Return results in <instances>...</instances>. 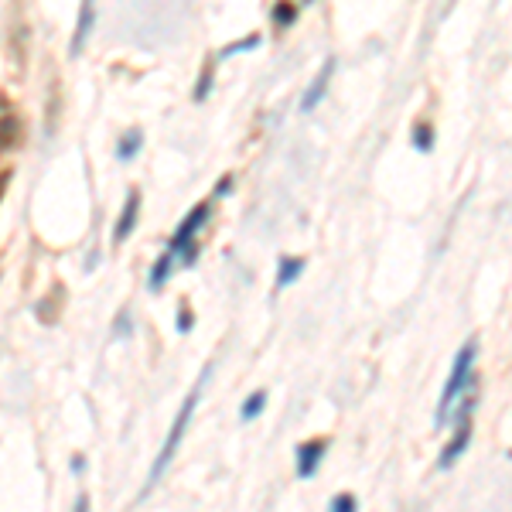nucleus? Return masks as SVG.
<instances>
[{"mask_svg": "<svg viewBox=\"0 0 512 512\" xmlns=\"http://www.w3.org/2000/svg\"><path fill=\"white\" fill-rule=\"evenodd\" d=\"M209 373H212V369H205V373L198 376V383L192 386V393H188V396H185V403H181V410H178L175 424H171V434L164 437V448H161L158 461H154V468H151V482H147L144 495L154 489V482H158V478L164 475V468L171 465V458H175V451H178L181 437H185V431H188V420H192V414H195V403L202 400V390H205V383H209Z\"/></svg>", "mask_w": 512, "mask_h": 512, "instance_id": "1", "label": "nucleus"}, {"mask_svg": "<svg viewBox=\"0 0 512 512\" xmlns=\"http://www.w3.org/2000/svg\"><path fill=\"white\" fill-rule=\"evenodd\" d=\"M475 355H478V345H475V338L472 342H465L461 345V352L454 355V366H451V373H448V383H444V390H441V403H437V427L444 424V417L451 414V407H454V400H458V393L468 386V379H472V366H475Z\"/></svg>", "mask_w": 512, "mask_h": 512, "instance_id": "2", "label": "nucleus"}, {"mask_svg": "<svg viewBox=\"0 0 512 512\" xmlns=\"http://www.w3.org/2000/svg\"><path fill=\"white\" fill-rule=\"evenodd\" d=\"M209 216H212L209 202H202V205H195V209L188 212V219L175 229V239H171L168 253L181 256V260H185V267H192V263L198 260V229L209 222Z\"/></svg>", "mask_w": 512, "mask_h": 512, "instance_id": "3", "label": "nucleus"}, {"mask_svg": "<svg viewBox=\"0 0 512 512\" xmlns=\"http://www.w3.org/2000/svg\"><path fill=\"white\" fill-rule=\"evenodd\" d=\"M472 410H475V390H468L465 393V407H461V414H458V427H454L451 444L441 451V461H437L441 468H451L454 461H458L461 454L468 451V444H472Z\"/></svg>", "mask_w": 512, "mask_h": 512, "instance_id": "4", "label": "nucleus"}, {"mask_svg": "<svg viewBox=\"0 0 512 512\" xmlns=\"http://www.w3.org/2000/svg\"><path fill=\"white\" fill-rule=\"evenodd\" d=\"M21 140H24V120L18 106L11 103V96L0 93V154L18 151Z\"/></svg>", "mask_w": 512, "mask_h": 512, "instance_id": "5", "label": "nucleus"}, {"mask_svg": "<svg viewBox=\"0 0 512 512\" xmlns=\"http://www.w3.org/2000/svg\"><path fill=\"white\" fill-rule=\"evenodd\" d=\"M325 451H328V441H308V444H301V448H297V475H301V478L315 475L318 465H321V458H325Z\"/></svg>", "mask_w": 512, "mask_h": 512, "instance_id": "6", "label": "nucleus"}, {"mask_svg": "<svg viewBox=\"0 0 512 512\" xmlns=\"http://www.w3.org/2000/svg\"><path fill=\"white\" fill-rule=\"evenodd\" d=\"M137 216H140V195L130 192L127 202H123V212H120L117 229H113V243H117V246L127 243V236L134 233V226H137Z\"/></svg>", "mask_w": 512, "mask_h": 512, "instance_id": "7", "label": "nucleus"}, {"mask_svg": "<svg viewBox=\"0 0 512 512\" xmlns=\"http://www.w3.org/2000/svg\"><path fill=\"white\" fill-rule=\"evenodd\" d=\"M332 72H335V59H325V65H321V72L315 76V82H311L308 93H304V99H301V110H304V113L315 110V106L321 103V96H325V89H328V79H332Z\"/></svg>", "mask_w": 512, "mask_h": 512, "instance_id": "8", "label": "nucleus"}, {"mask_svg": "<svg viewBox=\"0 0 512 512\" xmlns=\"http://www.w3.org/2000/svg\"><path fill=\"white\" fill-rule=\"evenodd\" d=\"M93 21H96V0H82L76 35H72V55H82V48H86L89 31H93Z\"/></svg>", "mask_w": 512, "mask_h": 512, "instance_id": "9", "label": "nucleus"}, {"mask_svg": "<svg viewBox=\"0 0 512 512\" xmlns=\"http://www.w3.org/2000/svg\"><path fill=\"white\" fill-rule=\"evenodd\" d=\"M301 274H304V260H301V256H284V260H280V267H277V291L291 287Z\"/></svg>", "mask_w": 512, "mask_h": 512, "instance_id": "10", "label": "nucleus"}, {"mask_svg": "<svg viewBox=\"0 0 512 512\" xmlns=\"http://www.w3.org/2000/svg\"><path fill=\"white\" fill-rule=\"evenodd\" d=\"M140 144H144V134H140V130H127V134L120 137V144H117V158L130 161L140 151Z\"/></svg>", "mask_w": 512, "mask_h": 512, "instance_id": "11", "label": "nucleus"}, {"mask_svg": "<svg viewBox=\"0 0 512 512\" xmlns=\"http://www.w3.org/2000/svg\"><path fill=\"white\" fill-rule=\"evenodd\" d=\"M171 263H175V253H164L161 260L154 263V274H151L154 291H161V287H164V280H168V274H171Z\"/></svg>", "mask_w": 512, "mask_h": 512, "instance_id": "12", "label": "nucleus"}, {"mask_svg": "<svg viewBox=\"0 0 512 512\" xmlns=\"http://www.w3.org/2000/svg\"><path fill=\"white\" fill-rule=\"evenodd\" d=\"M263 403H267V393L256 390L253 396H246V403H243V410H239V417H243V420L260 417V414H263Z\"/></svg>", "mask_w": 512, "mask_h": 512, "instance_id": "13", "label": "nucleus"}, {"mask_svg": "<svg viewBox=\"0 0 512 512\" xmlns=\"http://www.w3.org/2000/svg\"><path fill=\"white\" fill-rule=\"evenodd\" d=\"M414 147H417V151H424V154L434 147V130L427 127V123H417V127H414Z\"/></svg>", "mask_w": 512, "mask_h": 512, "instance_id": "14", "label": "nucleus"}, {"mask_svg": "<svg viewBox=\"0 0 512 512\" xmlns=\"http://www.w3.org/2000/svg\"><path fill=\"white\" fill-rule=\"evenodd\" d=\"M294 14H297V7H294V4H287V0H280V4L274 7L277 28H291V24H294Z\"/></svg>", "mask_w": 512, "mask_h": 512, "instance_id": "15", "label": "nucleus"}, {"mask_svg": "<svg viewBox=\"0 0 512 512\" xmlns=\"http://www.w3.org/2000/svg\"><path fill=\"white\" fill-rule=\"evenodd\" d=\"M256 45H260V35L243 38V41H236L233 48H226V52H222V59H229V55H236V52H250V48H256Z\"/></svg>", "mask_w": 512, "mask_h": 512, "instance_id": "16", "label": "nucleus"}, {"mask_svg": "<svg viewBox=\"0 0 512 512\" xmlns=\"http://www.w3.org/2000/svg\"><path fill=\"white\" fill-rule=\"evenodd\" d=\"M332 509H338V512H352V509H355V499H352V495H335V499H332Z\"/></svg>", "mask_w": 512, "mask_h": 512, "instance_id": "17", "label": "nucleus"}, {"mask_svg": "<svg viewBox=\"0 0 512 512\" xmlns=\"http://www.w3.org/2000/svg\"><path fill=\"white\" fill-rule=\"evenodd\" d=\"M178 332H192V311H188V304H181V315H178Z\"/></svg>", "mask_w": 512, "mask_h": 512, "instance_id": "18", "label": "nucleus"}, {"mask_svg": "<svg viewBox=\"0 0 512 512\" xmlns=\"http://www.w3.org/2000/svg\"><path fill=\"white\" fill-rule=\"evenodd\" d=\"M229 188H233V178H222V181H219V188H216V192H219V195H226V192H229Z\"/></svg>", "mask_w": 512, "mask_h": 512, "instance_id": "19", "label": "nucleus"}, {"mask_svg": "<svg viewBox=\"0 0 512 512\" xmlns=\"http://www.w3.org/2000/svg\"><path fill=\"white\" fill-rule=\"evenodd\" d=\"M7 181H11V171H4V175H0V195H4V188H7Z\"/></svg>", "mask_w": 512, "mask_h": 512, "instance_id": "20", "label": "nucleus"}]
</instances>
